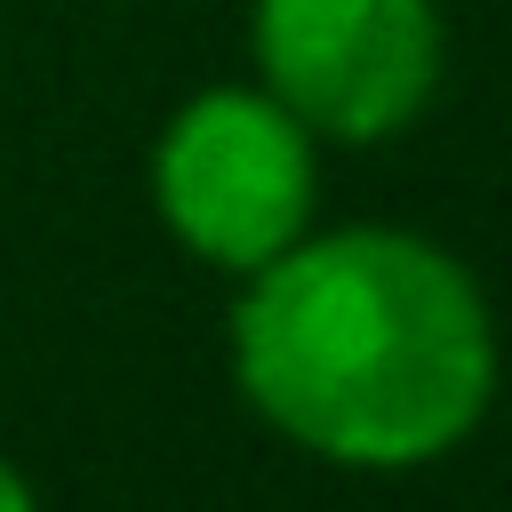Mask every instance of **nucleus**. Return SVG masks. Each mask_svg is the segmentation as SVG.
Here are the masks:
<instances>
[{
  "mask_svg": "<svg viewBox=\"0 0 512 512\" xmlns=\"http://www.w3.org/2000/svg\"><path fill=\"white\" fill-rule=\"evenodd\" d=\"M232 384L320 464L416 472L472 440L496 400L480 280L424 232L336 224L240 272Z\"/></svg>",
  "mask_w": 512,
  "mask_h": 512,
  "instance_id": "nucleus-1",
  "label": "nucleus"
},
{
  "mask_svg": "<svg viewBox=\"0 0 512 512\" xmlns=\"http://www.w3.org/2000/svg\"><path fill=\"white\" fill-rule=\"evenodd\" d=\"M312 144L320 136L272 88H200L160 128L152 200L192 256L256 272L312 232V184H320Z\"/></svg>",
  "mask_w": 512,
  "mask_h": 512,
  "instance_id": "nucleus-2",
  "label": "nucleus"
},
{
  "mask_svg": "<svg viewBox=\"0 0 512 512\" xmlns=\"http://www.w3.org/2000/svg\"><path fill=\"white\" fill-rule=\"evenodd\" d=\"M248 40L264 88L328 144L400 136L440 88L432 0H256Z\"/></svg>",
  "mask_w": 512,
  "mask_h": 512,
  "instance_id": "nucleus-3",
  "label": "nucleus"
},
{
  "mask_svg": "<svg viewBox=\"0 0 512 512\" xmlns=\"http://www.w3.org/2000/svg\"><path fill=\"white\" fill-rule=\"evenodd\" d=\"M0 512H40V504H32V488H24V472H16L8 456H0Z\"/></svg>",
  "mask_w": 512,
  "mask_h": 512,
  "instance_id": "nucleus-4",
  "label": "nucleus"
}]
</instances>
